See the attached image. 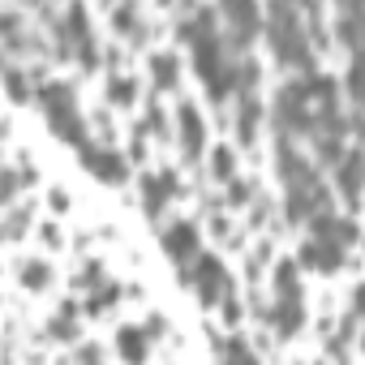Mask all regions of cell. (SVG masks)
I'll list each match as a JSON object with an SVG mask.
<instances>
[{
  "mask_svg": "<svg viewBox=\"0 0 365 365\" xmlns=\"http://www.w3.org/2000/svg\"><path fill=\"white\" fill-rule=\"evenodd\" d=\"M194 288H198V297L211 305V301H220V297H228V271H224V262L220 258H211V254H198V262H194Z\"/></svg>",
  "mask_w": 365,
  "mask_h": 365,
  "instance_id": "cell-1",
  "label": "cell"
},
{
  "mask_svg": "<svg viewBox=\"0 0 365 365\" xmlns=\"http://www.w3.org/2000/svg\"><path fill=\"white\" fill-rule=\"evenodd\" d=\"M82 163L91 168L95 180H108V185H120V180H125V159H120L116 150L99 146V142H86V146H82Z\"/></svg>",
  "mask_w": 365,
  "mask_h": 365,
  "instance_id": "cell-2",
  "label": "cell"
},
{
  "mask_svg": "<svg viewBox=\"0 0 365 365\" xmlns=\"http://www.w3.org/2000/svg\"><path fill=\"white\" fill-rule=\"evenodd\" d=\"M172 194H176V176H172L168 168H155V172L142 176V198H146V211H150V215H159V211L172 202Z\"/></svg>",
  "mask_w": 365,
  "mask_h": 365,
  "instance_id": "cell-3",
  "label": "cell"
},
{
  "mask_svg": "<svg viewBox=\"0 0 365 365\" xmlns=\"http://www.w3.org/2000/svg\"><path fill=\"white\" fill-rule=\"evenodd\" d=\"M176 125H180V146H185V155L198 159L202 155V142H207V125H202L198 108L194 103H180L176 108Z\"/></svg>",
  "mask_w": 365,
  "mask_h": 365,
  "instance_id": "cell-4",
  "label": "cell"
},
{
  "mask_svg": "<svg viewBox=\"0 0 365 365\" xmlns=\"http://www.w3.org/2000/svg\"><path fill=\"white\" fill-rule=\"evenodd\" d=\"M163 254L168 258H176V262H185V258H194L198 254V228L194 224H172L168 232H163Z\"/></svg>",
  "mask_w": 365,
  "mask_h": 365,
  "instance_id": "cell-5",
  "label": "cell"
},
{
  "mask_svg": "<svg viewBox=\"0 0 365 365\" xmlns=\"http://www.w3.org/2000/svg\"><path fill=\"white\" fill-rule=\"evenodd\" d=\"M301 262H305V267H314V271H335V267L344 262V250H339V245H331V241L305 237V245H301Z\"/></svg>",
  "mask_w": 365,
  "mask_h": 365,
  "instance_id": "cell-6",
  "label": "cell"
},
{
  "mask_svg": "<svg viewBox=\"0 0 365 365\" xmlns=\"http://www.w3.org/2000/svg\"><path fill=\"white\" fill-rule=\"evenodd\" d=\"M275 331L279 335H297L305 327V309H301V297H275V314H271Z\"/></svg>",
  "mask_w": 365,
  "mask_h": 365,
  "instance_id": "cell-7",
  "label": "cell"
},
{
  "mask_svg": "<svg viewBox=\"0 0 365 365\" xmlns=\"http://www.w3.org/2000/svg\"><path fill=\"white\" fill-rule=\"evenodd\" d=\"M146 339H150V331H146V327H133V322L116 331V344H120V356H125L129 365H142V361H146Z\"/></svg>",
  "mask_w": 365,
  "mask_h": 365,
  "instance_id": "cell-8",
  "label": "cell"
},
{
  "mask_svg": "<svg viewBox=\"0 0 365 365\" xmlns=\"http://www.w3.org/2000/svg\"><path fill=\"white\" fill-rule=\"evenodd\" d=\"M335 180H339V190L356 202V194H361V180H365V159L361 155H344L339 163H335Z\"/></svg>",
  "mask_w": 365,
  "mask_h": 365,
  "instance_id": "cell-9",
  "label": "cell"
},
{
  "mask_svg": "<svg viewBox=\"0 0 365 365\" xmlns=\"http://www.w3.org/2000/svg\"><path fill=\"white\" fill-rule=\"evenodd\" d=\"M73 309H78L73 301H61V305L52 309V318H48V335H52V339L69 344V339L78 335V314H73Z\"/></svg>",
  "mask_w": 365,
  "mask_h": 365,
  "instance_id": "cell-10",
  "label": "cell"
},
{
  "mask_svg": "<svg viewBox=\"0 0 365 365\" xmlns=\"http://www.w3.org/2000/svg\"><path fill=\"white\" fill-rule=\"evenodd\" d=\"M258 120H262V108H258V99H254V95H241V112H237V133H241V142H254V133H258Z\"/></svg>",
  "mask_w": 365,
  "mask_h": 365,
  "instance_id": "cell-11",
  "label": "cell"
},
{
  "mask_svg": "<svg viewBox=\"0 0 365 365\" xmlns=\"http://www.w3.org/2000/svg\"><path fill=\"white\" fill-rule=\"evenodd\" d=\"M275 297H301V279H297V262H275Z\"/></svg>",
  "mask_w": 365,
  "mask_h": 365,
  "instance_id": "cell-12",
  "label": "cell"
},
{
  "mask_svg": "<svg viewBox=\"0 0 365 365\" xmlns=\"http://www.w3.org/2000/svg\"><path fill=\"white\" fill-rule=\"evenodd\" d=\"M52 284V267L48 262H22V288H31V292H43Z\"/></svg>",
  "mask_w": 365,
  "mask_h": 365,
  "instance_id": "cell-13",
  "label": "cell"
},
{
  "mask_svg": "<svg viewBox=\"0 0 365 365\" xmlns=\"http://www.w3.org/2000/svg\"><path fill=\"white\" fill-rule=\"evenodd\" d=\"M150 69H155V86H159V91H168V86L176 82V56H172V52H155V56H150Z\"/></svg>",
  "mask_w": 365,
  "mask_h": 365,
  "instance_id": "cell-14",
  "label": "cell"
},
{
  "mask_svg": "<svg viewBox=\"0 0 365 365\" xmlns=\"http://www.w3.org/2000/svg\"><path fill=\"white\" fill-rule=\"evenodd\" d=\"M108 99H112V103H133V99H138V82L125 78V73H112V78H108Z\"/></svg>",
  "mask_w": 365,
  "mask_h": 365,
  "instance_id": "cell-15",
  "label": "cell"
},
{
  "mask_svg": "<svg viewBox=\"0 0 365 365\" xmlns=\"http://www.w3.org/2000/svg\"><path fill=\"white\" fill-rule=\"evenodd\" d=\"M5 86H9V99H14V103H26V99H31V82H26V73H22L18 65L5 69Z\"/></svg>",
  "mask_w": 365,
  "mask_h": 365,
  "instance_id": "cell-16",
  "label": "cell"
},
{
  "mask_svg": "<svg viewBox=\"0 0 365 365\" xmlns=\"http://www.w3.org/2000/svg\"><path fill=\"white\" fill-rule=\"evenodd\" d=\"M116 297H120V288H116V284L95 288V292H91V301H86V314H103V309H112V305H116Z\"/></svg>",
  "mask_w": 365,
  "mask_h": 365,
  "instance_id": "cell-17",
  "label": "cell"
},
{
  "mask_svg": "<svg viewBox=\"0 0 365 365\" xmlns=\"http://www.w3.org/2000/svg\"><path fill=\"white\" fill-rule=\"evenodd\" d=\"M348 91L365 103V52H356V61H352V69H348Z\"/></svg>",
  "mask_w": 365,
  "mask_h": 365,
  "instance_id": "cell-18",
  "label": "cell"
},
{
  "mask_svg": "<svg viewBox=\"0 0 365 365\" xmlns=\"http://www.w3.org/2000/svg\"><path fill=\"white\" fill-rule=\"evenodd\" d=\"M211 168H215L220 180H232V172H237V168H232V150H228V146H215V150H211Z\"/></svg>",
  "mask_w": 365,
  "mask_h": 365,
  "instance_id": "cell-19",
  "label": "cell"
},
{
  "mask_svg": "<svg viewBox=\"0 0 365 365\" xmlns=\"http://www.w3.org/2000/svg\"><path fill=\"white\" fill-rule=\"evenodd\" d=\"M224 365H258V361H254V352L245 348V339H232V348L224 352Z\"/></svg>",
  "mask_w": 365,
  "mask_h": 365,
  "instance_id": "cell-20",
  "label": "cell"
},
{
  "mask_svg": "<svg viewBox=\"0 0 365 365\" xmlns=\"http://www.w3.org/2000/svg\"><path fill=\"white\" fill-rule=\"evenodd\" d=\"M22 228H26V211H22V207H9V220H5V232H9V237L18 241V237H22Z\"/></svg>",
  "mask_w": 365,
  "mask_h": 365,
  "instance_id": "cell-21",
  "label": "cell"
},
{
  "mask_svg": "<svg viewBox=\"0 0 365 365\" xmlns=\"http://www.w3.org/2000/svg\"><path fill=\"white\" fill-rule=\"evenodd\" d=\"M224 322H228V327H237V322H241V301H237L232 292L224 297Z\"/></svg>",
  "mask_w": 365,
  "mask_h": 365,
  "instance_id": "cell-22",
  "label": "cell"
},
{
  "mask_svg": "<svg viewBox=\"0 0 365 365\" xmlns=\"http://www.w3.org/2000/svg\"><path fill=\"white\" fill-rule=\"evenodd\" d=\"M52 211H56V215L69 211V194H65V190H52Z\"/></svg>",
  "mask_w": 365,
  "mask_h": 365,
  "instance_id": "cell-23",
  "label": "cell"
},
{
  "mask_svg": "<svg viewBox=\"0 0 365 365\" xmlns=\"http://www.w3.org/2000/svg\"><path fill=\"white\" fill-rule=\"evenodd\" d=\"M352 318H365V284L352 292Z\"/></svg>",
  "mask_w": 365,
  "mask_h": 365,
  "instance_id": "cell-24",
  "label": "cell"
}]
</instances>
